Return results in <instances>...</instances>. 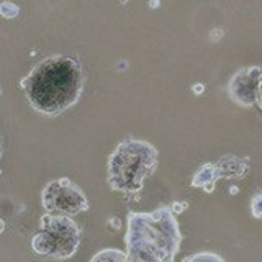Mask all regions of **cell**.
I'll return each instance as SVG.
<instances>
[{
    "mask_svg": "<svg viewBox=\"0 0 262 262\" xmlns=\"http://www.w3.org/2000/svg\"><path fill=\"white\" fill-rule=\"evenodd\" d=\"M33 110L56 117L74 106L84 92V71L71 56L56 54L36 64L20 80Z\"/></svg>",
    "mask_w": 262,
    "mask_h": 262,
    "instance_id": "6da1fadb",
    "label": "cell"
},
{
    "mask_svg": "<svg viewBox=\"0 0 262 262\" xmlns=\"http://www.w3.org/2000/svg\"><path fill=\"white\" fill-rule=\"evenodd\" d=\"M125 241L131 262H172L180 249L182 233L170 208L129 211Z\"/></svg>",
    "mask_w": 262,
    "mask_h": 262,
    "instance_id": "7a4b0ae2",
    "label": "cell"
},
{
    "mask_svg": "<svg viewBox=\"0 0 262 262\" xmlns=\"http://www.w3.org/2000/svg\"><path fill=\"white\" fill-rule=\"evenodd\" d=\"M159 164V151L143 139H125L110 154L106 162V184L125 196H138L144 180L154 174Z\"/></svg>",
    "mask_w": 262,
    "mask_h": 262,
    "instance_id": "3957f363",
    "label": "cell"
},
{
    "mask_svg": "<svg viewBox=\"0 0 262 262\" xmlns=\"http://www.w3.org/2000/svg\"><path fill=\"white\" fill-rule=\"evenodd\" d=\"M80 226L68 215L46 213L39 220V231L33 236L31 249L54 259L72 257L80 244Z\"/></svg>",
    "mask_w": 262,
    "mask_h": 262,
    "instance_id": "277c9868",
    "label": "cell"
},
{
    "mask_svg": "<svg viewBox=\"0 0 262 262\" xmlns=\"http://www.w3.org/2000/svg\"><path fill=\"white\" fill-rule=\"evenodd\" d=\"M41 205L49 213L74 216L89 210V200L84 190L71 179L61 177L48 182L41 192Z\"/></svg>",
    "mask_w": 262,
    "mask_h": 262,
    "instance_id": "5b68a950",
    "label": "cell"
},
{
    "mask_svg": "<svg viewBox=\"0 0 262 262\" xmlns=\"http://www.w3.org/2000/svg\"><path fill=\"white\" fill-rule=\"evenodd\" d=\"M262 68L251 66L237 71L228 82V95L236 103L249 108L257 102V85Z\"/></svg>",
    "mask_w": 262,
    "mask_h": 262,
    "instance_id": "8992f818",
    "label": "cell"
},
{
    "mask_svg": "<svg viewBox=\"0 0 262 262\" xmlns=\"http://www.w3.org/2000/svg\"><path fill=\"white\" fill-rule=\"evenodd\" d=\"M215 166H216L220 179H241L248 174V170H249L248 162L244 159L236 158L233 154L220 158L215 162Z\"/></svg>",
    "mask_w": 262,
    "mask_h": 262,
    "instance_id": "52a82bcc",
    "label": "cell"
},
{
    "mask_svg": "<svg viewBox=\"0 0 262 262\" xmlns=\"http://www.w3.org/2000/svg\"><path fill=\"white\" fill-rule=\"evenodd\" d=\"M216 180H220V176H218L215 162H207L196 170V174L192 179V185L203 188L205 192H213L215 190Z\"/></svg>",
    "mask_w": 262,
    "mask_h": 262,
    "instance_id": "ba28073f",
    "label": "cell"
},
{
    "mask_svg": "<svg viewBox=\"0 0 262 262\" xmlns=\"http://www.w3.org/2000/svg\"><path fill=\"white\" fill-rule=\"evenodd\" d=\"M100 260H105V262H125L128 260V252H121L118 249H113V248H108V249H103L100 251L98 254H95V256L92 257V262H100Z\"/></svg>",
    "mask_w": 262,
    "mask_h": 262,
    "instance_id": "9c48e42d",
    "label": "cell"
},
{
    "mask_svg": "<svg viewBox=\"0 0 262 262\" xmlns=\"http://www.w3.org/2000/svg\"><path fill=\"white\" fill-rule=\"evenodd\" d=\"M18 12H20V8L13 2H8V0H5V2H2V5H0V13H2L4 18H15V16L18 15Z\"/></svg>",
    "mask_w": 262,
    "mask_h": 262,
    "instance_id": "30bf717a",
    "label": "cell"
},
{
    "mask_svg": "<svg viewBox=\"0 0 262 262\" xmlns=\"http://www.w3.org/2000/svg\"><path fill=\"white\" fill-rule=\"evenodd\" d=\"M251 213L254 218L262 220V193H256L251 200Z\"/></svg>",
    "mask_w": 262,
    "mask_h": 262,
    "instance_id": "8fae6325",
    "label": "cell"
},
{
    "mask_svg": "<svg viewBox=\"0 0 262 262\" xmlns=\"http://www.w3.org/2000/svg\"><path fill=\"white\" fill-rule=\"evenodd\" d=\"M187 262H190V260H196V262H200V260H215V262H221L223 259H221L220 256H216V254H211V252H200V254H193V256H188L185 257Z\"/></svg>",
    "mask_w": 262,
    "mask_h": 262,
    "instance_id": "7c38bea8",
    "label": "cell"
},
{
    "mask_svg": "<svg viewBox=\"0 0 262 262\" xmlns=\"http://www.w3.org/2000/svg\"><path fill=\"white\" fill-rule=\"evenodd\" d=\"M256 105L259 106V110L262 112V71H260V76H259V85H257V102Z\"/></svg>",
    "mask_w": 262,
    "mask_h": 262,
    "instance_id": "4fadbf2b",
    "label": "cell"
}]
</instances>
